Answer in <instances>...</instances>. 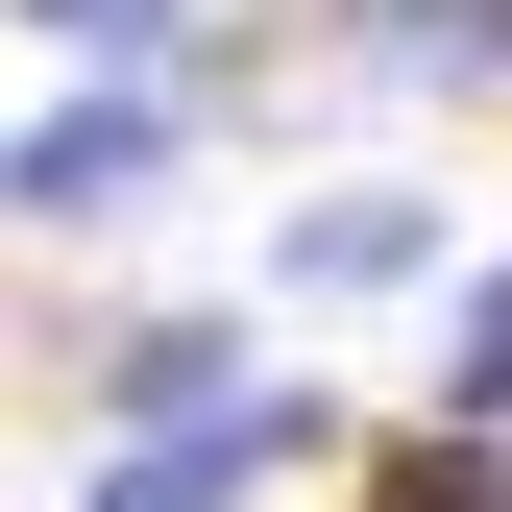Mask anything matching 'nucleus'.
Masks as SVG:
<instances>
[{
    "label": "nucleus",
    "mask_w": 512,
    "mask_h": 512,
    "mask_svg": "<svg viewBox=\"0 0 512 512\" xmlns=\"http://www.w3.org/2000/svg\"><path fill=\"white\" fill-rule=\"evenodd\" d=\"M171 147H196V98H171V74H122V98H49L25 147H0V196H25V220H122Z\"/></svg>",
    "instance_id": "1"
},
{
    "label": "nucleus",
    "mask_w": 512,
    "mask_h": 512,
    "mask_svg": "<svg viewBox=\"0 0 512 512\" xmlns=\"http://www.w3.org/2000/svg\"><path fill=\"white\" fill-rule=\"evenodd\" d=\"M293 439H317L293 391H220V415H171V439H98V488H74V512H244Z\"/></svg>",
    "instance_id": "2"
},
{
    "label": "nucleus",
    "mask_w": 512,
    "mask_h": 512,
    "mask_svg": "<svg viewBox=\"0 0 512 512\" xmlns=\"http://www.w3.org/2000/svg\"><path fill=\"white\" fill-rule=\"evenodd\" d=\"M342 49L415 74V98H488V74H512V0H342Z\"/></svg>",
    "instance_id": "3"
},
{
    "label": "nucleus",
    "mask_w": 512,
    "mask_h": 512,
    "mask_svg": "<svg viewBox=\"0 0 512 512\" xmlns=\"http://www.w3.org/2000/svg\"><path fill=\"white\" fill-rule=\"evenodd\" d=\"M269 269H293V293H415V269H439V220H415V196H293Z\"/></svg>",
    "instance_id": "4"
},
{
    "label": "nucleus",
    "mask_w": 512,
    "mask_h": 512,
    "mask_svg": "<svg viewBox=\"0 0 512 512\" xmlns=\"http://www.w3.org/2000/svg\"><path fill=\"white\" fill-rule=\"evenodd\" d=\"M220 391H244L220 317H147V342H122V415H220Z\"/></svg>",
    "instance_id": "5"
},
{
    "label": "nucleus",
    "mask_w": 512,
    "mask_h": 512,
    "mask_svg": "<svg viewBox=\"0 0 512 512\" xmlns=\"http://www.w3.org/2000/svg\"><path fill=\"white\" fill-rule=\"evenodd\" d=\"M366 512H512V439H488V415H464V439H391Z\"/></svg>",
    "instance_id": "6"
},
{
    "label": "nucleus",
    "mask_w": 512,
    "mask_h": 512,
    "mask_svg": "<svg viewBox=\"0 0 512 512\" xmlns=\"http://www.w3.org/2000/svg\"><path fill=\"white\" fill-rule=\"evenodd\" d=\"M439 366H464V415H512V269H464V317H439Z\"/></svg>",
    "instance_id": "7"
},
{
    "label": "nucleus",
    "mask_w": 512,
    "mask_h": 512,
    "mask_svg": "<svg viewBox=\"0 0 512 512\" xmlns=\"http://www.w3.org/2000/svg\"><path fill=\"white\" fill-rule=\"evenodd\" d=\"M25 25H74V49H196V0H25Z\"/></svg>",
    "instance_id": "8"
}]
</instances>
